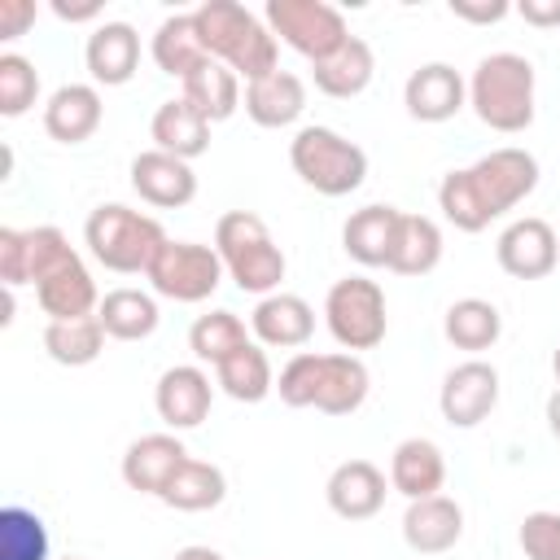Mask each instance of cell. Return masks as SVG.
<instances>
[{
	"label": "cell",
	"instance_id": "1",
	"mask_svg": "<svg viewBox=\"0 0 560 560\" xmlns=\"http://www.w3.org/2000/svg\"><path fill=\"white\" fill-rule=\"evenodd\" d=\"M538 188V158L529 149L503 144L472 166L446 171L438 184V210L459 232H486L494 219L516 210Z\"/></svg>",
	"mask_w": 560,
	"mask_h": 560
},
{
	"label": "cell",
	"instance_id": "2",
	"mask_svg": "<svg viewBox=\"0 0 560 560\" xmlns=\"http://www.w3.org/2000/svg\"><path fill=\"white\" fill-rule=\"evenodd\" d=\"M368 363L346 350H298L276 376V394L284 407H315L324 416H354L368 402Z\"/></svg>",
	"mask_w": 560,
	"mask_h": 560
},
{
	"label": "cell",
	"instance_id": "3",
	"mask_svg": "<svg viewBox=\"0 0 560 560\" xmlns=\"http://www.w3.org/2000/svg\"><path fill=\"white\" fill-rule=\"evenodd\" d=\"M192 18H197V35H201L210 61H223L245 83L280 70V39L254 9H245L236 0H206L192 9Z\"/></svg>",
	"mask_w": 560,
	"mask_h": 560
},
{
	"label": "cell",
	"instance_id": "4",
	"mask_svg": "<svg viewBox=\"0 0 560 560\" xmlns=\"http://www.w3.org/2000/svg\"><path fill=\"white\" fill-rule=\"evenodd\" d=\"M166 241L171 236L162 232V223L153 214L122 206V201H101L83 223L88 254L105 271H118V276H149V267Z\"/></svg>",
	"mask_w": 560,
	"mask_h": 560
},
{
	"label": "cell",
	"instance_id": "5",
	"mask_svg": "<svg viewBox=\"0 0 560 560\" xmlns=\"http://www.w3.org/2000/svg\"><path fill=\"white\" fill-rule=\"evenodd\" d=\"M214 254H219L228 280L241 293H254V298L280 293V280H284L289 262H284V249L276 245L271 228L254 210L219 214V223H214Z\"/></svg>",
	"mask_w": 560,
	"mask_h": 560
},
{
	"label": "cell",
	"instance_id": "6",
	"mask_svg": "<svg viewBox=\"0 0 560 560\" xmlns=\"http://www.w3.org/2000/svg\"><path fill=\"white\" fill-rule=\"evenodd\" d=\"M534 61L521 52H490L477 61L468 79V105L472 114L503 136H516L534 122Z\"/></svg>",
	"mask_w": 560,
	"mask_h": 560
},
{
	"label": "cell",
	"instance_id": "7",
	"mask_svg": "<svg viewBox=\"0 0 560 560\" xmlns=\"http://www.w3.org/2000/svg\"><path fill=\"white\" fill-rule=\"evenodd\" d=\"M289 166L319 197H350L368 179V153L341 131L319 122L298 127V136L289 140Z\"/></svg>",
	"mask_w": 560,
	"mask_h": 560
},
{
	"label": "cell",
	"instance_id": "8",
	"mask_svg": "<svg viewBox=\"0 0 560 560\" xmlns=\"http://www.w3.org/2000/svg\"><path fill=\"white\" fill-rule=\"evenodd\" d=\"M324 324L332 341L346 354L376 350L385 341L389 315H385V289L368 276H346L324 293Z\"/></svg>",
	"mask_w": 560,
	"mask_h": 560
},
{
	"label": "cell",
	"instance_id": "9",
	"mask_svg": "<svg viewBox=\"0 0 560 560\" xmlns=\"http://www.w3.org/2000/svg\"><path fill=\"white\" fill-rule=\"evenodd\" d=\"M262 22L271 26V35L280 44L302 52L311 66L332 57L350 39V26H346L341 9L328 4V0H267Z\"/></svg>",
	"mask_w": 560,
	"mask_h": 560
},
{
	"label": "cell",
	"instance_id": "10",
	"mask_svg": "<svg viewBox=\"0 0 560 560\" xmlns=\"http://www.w3.org/2000/svg\"><path fill=\"white\" fill-rule=\"evenodd\" d=\"M223 262L214 245L201 241H166L149 267V289L166 302H206L223 284Z\"/></svg>",
	"mask_w": 560,
	"mask_h": 560
},
{
	"label": "cell",
	"instance_id": "11",
	"mask_svg": "<svg viewBox=\"0 0 560 560\" xmlns=\"http://www.w3.org/2000/svg\"><path fill=\"white\" fill-rule=\"evenodd\" d=\"M499 407V368L486 359H464L442 376L438 411L451 429H477Z\"/></svg>",
	"mask_w": 560,
	"mask_h": 560
},
{
	"label": "cell",
	"instance_id": "12",
	"mask_svg": "<svg viewBox=\"0 0 560 560\" xmlns=\"http://www.w3.org/2000/svg\"><path fill=\"white\" fill-rule=\"evenodd\" d=\"M494 258L499 267L512 276V280H542L556 271L560 262V236L547 219L538 214H525V219H512L499 241H494Z\"/></svg>",
	"mask_w": 560,
	"mask_h": 560
},
{
	"label": "cell",
	"instance_id": "13",
	"mask_svg": "<svg viewBox=\"0 0 560 560\" xmlns=\"http://www.w3.org/2000/svg\"><path fill=\"white\" fill-rule=\"evenodd\" d=\"M210 402H214V385H210V372L197 363H175L153 385V407L166 433L197 429L210 416Z\"/></svg>",
	"mask_w": 560,
	"mask_h": 560
},
{
	"label": "cell",
	"instance_id": "14",
	"mask_svg": "<svg viewBox=\"0 0 560 560\" xmlns=\"http://www.w3.org/2000/svg\"><path fill=\"white\" fill-rule=\"evenodd\" d=\"M131 188L153 210H179L197 197V171H192V162H184L175 153L144 149L131 158Z\"/></svg>",
	"mask_w": 560,
	"mask_h": 560
},
{
	"label": "cell",
	"instance_id": "15",
	"mask_svg": "<svg viewBox=\"0 0 560 560\" xmlns=\"http://www.w3.org/2000/svg\"><path fill=\"white\" fill-rule=\"evenodd\" d=\"M402 105L416 122H446L468 105V79L446 61H424L407 74Z\"/></svg>",
	"mask_w": 560,
	"mask_h": 560
},
{
	"label": "cell",
	"instance_id": "16",
	"mask_svg": "<svg viewBox=\"0 0 560 560\" xmlns=\"http://www.w3.org/2000/svg\"><path fill=\"white\" fill-rule=\"evenodd\" d=\"M83 66L96 88H122L140 70V31L131 22H101L83 44Z\"/></svg>",
	"mask_w": 560,
	"mask_h": 560
},
{
	"label": "cell",
	"instance_id": "17",
	"mask_svg": "<svg viewBox=\"0 0 560 560\" xmlns=\"http://www.w3.org/2000/svg\"><path fill=\"white\" fill-rule=\"evenodd\" d=\"M249 332L267 350H302L315 332V306L298 293H267L249 315Z\"/></svg>",
	"mask_w": 560,
	"mask_h": 560
},
{
	"label": "cell",
	"instance_id": "18",
	"mask_svg": "<svg viewBox=\"0 0 560 560\" xmlns=\"http://www.w3.org/2000/svg\"><path fill=\"white\" fill-rule=\"evenodd\" d=\"M385 494L389 481L372 459H346L324 481V499L341 521H372L385 508Z\"/></svg>",
	"mask_w": 560,
	"mask_h": 560
},
{
	"label": "cell",
	"instance_id": "19",
	"mask_svg": "<svg viewBox=\"0 0 560 560\" xmlns=\"http://www.w3.org/2000/svg\"><path fill=\"white\" fill-rule=\"evenodd\" d=\"M184 459H188V446L179 442V433H144L122 451V481L140 494L162 499V490L184 468Z\"/></svg>",
	"mask_w": 560,
	"mask_h": 560
},
{
	"label": "cell",
	"instance_id": "20",
	"mask_svg": "<svg viewBox=\"0 0 560 560\" xmlns=\"http://www.w3.org/2000/svg\"><path fill=\"white\" fill-rule=\"evenodd\" d=\"M464 538V508L451 494L411 499L402 512V542L416 556H442Z\"/></svg>",
	"mask_w": 560,
	"mask_h": 560
},
{
	"label": "cell",
	"instance_id": "21",
	"mask_svg": "<svg viewBox=\"0 0 560 560\" xmlns=\"http://www.w3.org/2000/svg\"><path fill=\"white\" fill-rule=\"evenodd\" d=\"M105 118V105H101V92L96 83H61L48 101H44V131L57 140V144H83L96 136Z\"/></svg>",
	"mask_w": 560,
	"mask_h": 560
},
{
	"label": "cell",
	"instance_id": "22",
	"mask_svg": "<svg viewBox=\"0 0 560 560\" xmlns=\"http://www.w3.org/2000/svg\"><path fill=\"white\" fill-rule=\"evenodd\" d=\"M241 109L249 114V122H258V127H267V131L293 127V122L306 114V83H302L293 70H271V74L245 83Z\"/></svg>",
	"mask_w": 560,
	"mask_h": 560
},
{
	"label": "cell",
	"instance_id": "23",
	"mask_svg": "<svg viewBox=\"0 0 560 560\" xmlns=\"http://www.w3.org/2000/svg\"><path fill=\"white\" fill-rule=\"evenodd\" d=\"M398 223L402 210L389 201H372L363 210H354L341 228V249L359 262V267H389L394 241H398Z\"/></svg>",
	"mask_w": 560,
	"mask_h": 560
},
{
	"label": "cell",
	"instance_id": "24",
	"mask_svg": "<svg viewBox=\"0 0 560 560\" xmlns=\"http://www.w3.org/2000/svg\"><path fill=\"white\" fill-rule=\"evenodd\" d=\"M446 486V455L433 438H402L389 455V490H398L407 503L442 494Z\"/></svg>",
	"mask_w": 560,
	"mask_h": 560
},
{
	"label": "cell",
	"instance_id": "25",
	"mask_svg": "<svg viewBox=\"0 0 560 560\" xmlns=\"http://www.w3.org/2000/svg\"><path fill=\"white\" fill-rule=\"evenodd\" d=\"M210 127H214V122H210L197 105H188L184 96H171V101H162V105L153 109L149 136H153V149L192 162V158H201V153L210 149Z\"/></svg>",
	"mask_w": 560,
	"mask_h": 560
},
{
	"label": "cell",
	"instance_id": "26",
	"mask_svg": "<svg viewBox=\"0 0 560 560\" xmlns=\"http://www.w3.org/2000/svg\"><path fill=\"white\" fill-rule=\"evenodd\" d=\"M35 302H39V311L48 319H83V315H96L101 293H96V280H92L83 254L70 258L66 267H57L52 276H44L35 284Z\"/></svg>",
	"mask_w": 560,
	"mask_h": 560
},
{
	"label": "cell",
	"instance_id": "27",
	"mask_svg": "<svg viewBox=\"0 0 560 560\" xmlns=\"http://www.w3.org/2000/svg\"><path fill=\"white\" fill-rule=\"evenodd\" d=\"M149 57H153V66L162 70V74H171V79H188L192 70H201L206 61H210V52H206V44H201V35H197V18L192 13H171V18H162L158 22V31H153V39H149Z\"/></svg>",
	"mask_w": 560,
	"mask_h": 560
},
{
	"label": "cell",
	"instance_id": "28",
	"mask_svg": "<svg viewBox=\"0 0 560 560\" xmlns=\"http://www.w3.org/2000/svg\"><path fill=\"white\" fill-rule=\"evenodd\" d=\"M372 74H376V52H372V44L359 39V35H350L332 57H324V61L311 66L315 88H319L324 96H332V101H350V96L368 92Z\"/></svg>",
	"mask_w": 560,
	"mask_h": 560
},
{
	"label": "cell",
	"instance_id": "29",
	"mask_svg": "<svg viewBox=\"0 0 560 560\" xmlns=\"http://www.w3.org/2000/svg\"><path fill=\"white\" fill-rule=\"evenodd\" d=\"M96 319L105 328V337L114 341H144L158 332L162 324V311H158V293H144V289H109L96 306Z\"/></svg>",
	"mask_w": 560,
	"mask_h": 560
},
{
	"label": "cell",
	"instance_id": "30",
	"mask_svg": "<svg viewBox=\"0 0 560 560\" xmlns=\"http://www.w3.org/2000/svg\"><path fill=\"white\" fill-rule=\"evenodd\" d=\"M442 337L455 346V350H468V354H481L490 350L499 337H503V315L494 302L486 298H459L446 306L442 315Z\"/></svg>",
	"mask_w": 560,
	"mask_h": 560
},
{
	"label": "cell",
	"instance_id": "31",
	"mask_svg": "<svg viewBox=\"0 0 560 560\" xmlns=\"http://www.w3.org/2000/svg\"><path fill=\"white\" fill-rule=\"evenodd\" d=\"M214 385L236 398V402H262L271 389H276V372H271V359L258 341H245L236 354H228L219 368H214Z\"/></svg>",
	"mask_w": 560,
	"mask_h": 560
},
{
	"label": "cell",
	"instance_id": "32",
	"mask_svg": "<svg viewBox=\"0 0 560 560\" xmlns=\"http://www.w3.org/2000/svg\"><path fill=\"white\" fill-rule=\"evenodd\" d=\"M179 96L188 105H197L210 122H223L241 109L245 92H241V74H232L223 61H206L201 70H192L184 83H179Z\"/></svg>",
	"mask_w": 560,
	"mask_h": 560
},
{
	"label": "cell",
	"instance_id": "33",
	"mask_svg": "<svg viewBox=\"0 0 560 560\" xmlns=\"http://www.w3.org/2000/svg\"><path fill=\"white\" fill-rule=\"evenodd\" d=\"M442 249H446L442 228L429 214H407L402 210L398 241H394V254H389V271L394 276H429L442 262Z\"/></svg>",
	"mask_w": 560,
	"mask_h": 560
},
{
	"label": "cell",
	"instance_id": "34",
	"mask_svg": "<svg viewBox=\"0 0 560 560\" xmlns=\"http://www.w3.org/2000/svg\"><path fill=\"white\" fill-rule=\"evenodd\" d=\"M228 499V477L219 464H206V459H184V468L171 477V486L162 490V503L175 508V512H210Z\"/></svg>",
	"mask_w": 560,
	"mask_h": 560
},
{
	"label": "cell",
	"instance_id": "35",
	"mask_svg": "<svg viewBox=\"0 0 560 560\" xmlns=\"http://www.w3.org/2000/svg\"><path fill=\"white\" fill-rule=\"evenodd\" d=\"M44 350L61 368H88L105 350V328H101L96 315H83V319H48L44 324Z\"/></svg>",
	"mask_w": 560,
	"mask_h": 560
},
{
	"label": "cell",
	"instance_id": "36",
	"mask_svg": "<svg viewBox=\"0 0 560 560\" xmlns=\"http://www.w3.org/2000/svg\"><path fill=\"white\" fill-rule=\"evenodd\" d=\"M245 341H249L245 319H241L236 311H223V306L197 315L192 328H188V350H192L201 363H210V368H219V363H223L228 354H236Z\"/></svg>",
	"mask_w": 560,
	"mask_h": 560
},
{
	"label": "cell",
	"instance_id": "37",
	"mask_svg": "<svg viewBox=\"0 0 560 560\" xmlns=\"http://www.w3.org/2000/svg\"><path fill=\"white\" fill-rule=\"evenodd\" d=\"M0 560H48V525L22 508H0Z\"/></svg>",
	"mask_w": 560,
	"mask_h": 560
},
{
	"label": "cell",
	"instance_id": "38",
	"mask_svg": "<svg viewBox=\"0 0 560 560\" xmlns=\"http://www.w3.org/2000/svg\"><path fill=\"white\" fill-rule=\"evenodd\" d=\"M39 101V70L22 52H0V114L22 118Z\"/></svg>",
	"mask_w": 560,
	"mask_h": 560
},
{
	"label": "cell",
	"instance_id": "39",
	"mask_svg": "<svg viewBox=\"0 0 560 560\" xmlns=\"http://www.w3.org/2000/svg\"><path fill=\"white\" fill-rule=\"evenodd\" d=\"M70 258H79V249L70 245V236L52 223L26 228V280L39 284L44 276H52L57 267H66Z\"/></svg>",
	"mask_w": 560,
	"mask_h": 560
},
{
	"label": "cell",
	"instance_id": "40",
	"mask_svg": "<svg viewBox=\"0 0 560 560\" xmlns=\"http://www.w3.org/2000/svg\"><path fill=\"white\" fill-rule=\"evenodd\" d=\"M525 560H560V512H529L516 529Z\"/></svg>",
	"mask_w": 560,
	"mask_h": 560
},
{
	"label": "cell",
	"instance_id": "41",
	"mask_svg": "<svg viewBox=\"0 0 560 560\" xmlns=\"http://www.w3.org/2000/svg\"><path fill=\"white\" fill-rule=\"evenodd\" d=\"M0 280L4 289L31 284L26 280V228H0Z\"/></svg>",
	"mask_w": 560,
	"mask_h": 560
},
{
	"label": "cell",
	"instance_id": "42",
	"mask_svg": "<svg viewBox=\"0 0 560 560\" xmlns=\"http://www.w3.org/2000/svg\"><path fill=\"white\" fill-rule=\"evenodd\" d=\"M35 4L31 0H0V39H18L26 35V26H35Z\"/></svg>",
	"mask_w": 560,
	"mask_h": 560
},
{
	"label": "cell",
	"instance_id": "43",
	"mask_svg": "<svg viewBox=\"0 0 560 560\" xmlns=\"http://www.w3.org/2000/svg\"><path fill=\"white\" fill-rule=\"evenodd\" d=\"M451 13L459 22H477V26H490V22H503L512 13L508 0H490V4H468V0H451Z\"/></svg>",
	"mask_w": 560,
	"mask_h": 560
},
{
	"label": "cell",
	"instance_id": "44",
	"mask_svg": "<svg viewBox=\"0 0 560 560\" xmlns=\"http://www.w3.org/2000/svg\"><path fill=\"white\" fill-rule=\"evenodd\" d=\"M516 13H521L529 26H538V31L560 26V0H521Z\"/></svg>",
	"mask_w": 560,
	"mask_h": 560
},
{
	"label": "cell",
	"instance_id": "45",
	"mask_svg": "<svg viewBox=\"0 0 560 560\" xmlns=\"http://www.w3.org/2000/svg\"><path fill=\"white\" fill-rule=\"evenodd\" d=\"M52 13L61 22H92V18H101V4L96 0L92 4H61V0H52Z\"/></svg>",
	"mask_w": 560,
	"mask_h": 560
},
{
	"label": "cell",
	"instance_id": "46",
	"mask_svg": "<svg viewBox=\"0 0 560 560\" xmlns=\"http://www.w3.org/2000/svg\"><path fill=\"white\" fill-rule=\"evenodd\" d=\"M171 560H223V551H214V547H201V542H192V547H179Z\"/></svg>",
	"mask_w": 560,
	"mask_h": 560
},
{
	"label": "cell",
	"instance_id": "47",
	"mask_svg": "<svg viewBox=\"0 0 560 560\" xmlns=\"http://www.w3.org/2000/svg\"><path fill=\"white\" fill-rule=\"evenodd\" d=\"M547 429L560 442V389H551V398H547Z\"/></svg>",
	"mask_w": 560,
	"mask_h": 560
},
{
	"label": "cell",
	"instance_id": "48",
	"mask_svg": "<svg viewBox=\"0 0 560 560\" xmlns=\"http://www.w3.org/2000/svg\"><path fill=\"white\" fill-rule=\"evenodd\" d=\"M551 372H556V389H560V346H556V354H551Z\"/></svg>",
	"mask_w": 560,
	"mask_h": 560
},
{
	"label": "cell",
	"instance_id": "49",
	"mask_svg": "<svg viewBox=\"0 0 560 560\" xmlns=\"http://www.w3.org/2000/svg\"><path fill=\"white\" fill-rule=\"evenodd\" d=\"M66 560H79V556H66Z\"/></svg>",
	"mask_w": 560,
	"mask_h": 560
}]
</instances>
